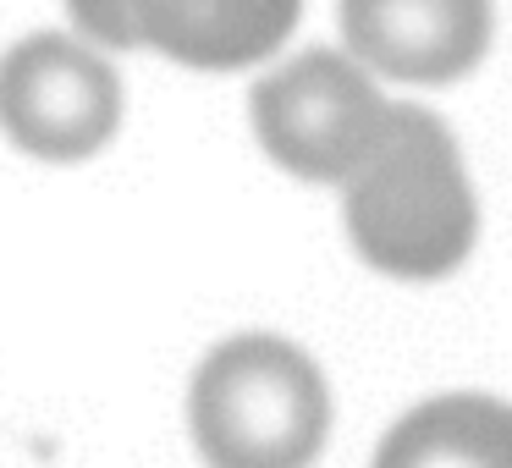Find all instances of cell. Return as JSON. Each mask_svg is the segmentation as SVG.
Returning <instances> with one entry per match:
<instances>
[{
    "label": "cell",
    "mask_w": 512,
    "mask_h": 468,
    "mask_svg": "<svg viewBox=\"0 0 512 468\" xmlns=\"http://www.w3.org/2000/svg\"><path fill=\"white\" fill-rule=\"evenodd\" d=\"M386 83L342 45H314L259 67L248 89V127L276 171L309 188H342L375 149L391 116Z\"/></svg>",
    "instance_id": "3"
},
{
    "label": "cell",
    "mask_w": 512,
    "mask_h": 468,
    "mask_svg": "<svg viewBox=\"0 0 512 468\" xmlns=\"http://www.w3.org/2000/svg\"><path fill=\"white\" fill-rule=\"evenodd\" d=\"M61 6H67L72 34H83L89 45L111 50V56H127V50H138L133 0H61Z\"/></svg>",
    "instance_id": "8"
},
{
    "label": "cell",
    "mask_w": 512,
    "mask_h": 468,
    "mask_svg": "<svg viewBox=\"0 0 512 468\" xmlns=\"http://www.w3.org/2000/svg\"><path fill=\"white\" fill-rule=\"evenodd\" d=\"M127 116L111 50L72 28H39L0 50V138L39 166L94 160Z\"/></svg>",
    "instance_id": "4"
},
{
    "label": "cell",
    "mask_w": 512,
    "mask_h": 468,
    "mask_svg": "<svg viewBox=\"0 0 512 468\" xmlns=\"http://www.w3.org/2000/svg\"><path fill=\"white\" fill-rule=\"evenodd\" d=\"M369 468H512V402L490 391L413 402L380 435Z\"/></svg>",
    "instance_id": "7"
},
{
    "label": "cell",
    "mask_w": 512,
    "mask_h": 468,
    "mask_svg": "<svg viewBox=\"0 0 512 468\" xmlns=\"http://www.w3.org/2000/svg\"><path fill=\"white\" fill-rule=\"evenodd\" d=\"M138 50L188 72H259L287 50L303 0H133Z\"/></svg>",
    "instance_id": "6"
},
{
    "label": "cell",
    "mask_w": 512,
    "mask_h": 468,
    "mask_svg": "<svg viewBox=\"0 0 512 468\" xmlns=\"http://www.w3.org/2000/svg\"><path fill=\"white\" fill-rule=\"evenodd\" d=\"M336 193H342L347 243L380 276L446 281L474 259V177L457 133L424 105H391L375 149Z\"/></svg>",
    "instance_id": "1"
},
{
    "label": "cell",
    "mask_w": 512,
    "mask_h": 468,
    "mask_svg": "<svg viewBox=\"0 0 512 468\" xmlns=\"http://www.w3.org/2000/svg\"><path fill=\"white\" fill-rule=\"evenodd\" d=\"M182 419L204 468H314L336 397L309 347L276 331H237L193 364Z\"/></svg>",
    "instance_id": "2"
},
{
    "label": "cell",
    "mask_w": 512,
    "mask_h": 468,
    "mask_svg": "<svg viewBox=\"0 0 512 468\" xmlns=\"http://www.w3.org/2000/svg\"><path fill=\"white\" fill-rule=\"evenodd\" d=\"M342 50L380 83L452 89L496 39V0H336Z\"/></svg>",
    "instance_id": "5"
}]
</instances>
